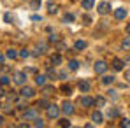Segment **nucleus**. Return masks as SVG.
Wrapping results in <instances>:
<instances>
[{"label": "nucleus", "mask_w": 130, "mask_h": 128, "mask_svg": "<svg viewBox=\"0 0 130 128\" xmlns=\"http://www.w3.org/2000/svg\"><path fill=\"white\" fill-rule=\"evenodd\" d=\"M60 112H62V109L58 105H55V104H49V105L46 107V114H47L49 119H56L60 116Z\"/></svg>", "instance_id": "1"}, {"label": "nucleus", "mask_w": 130, "mask_h": 128, "mask_svg": "<svg viewBox=\"0 0 130 128\" xmlns=\"http://www.w3.org/2000/svg\"><path fill=\"white\" fill-rule=\"evenodd\" d=\"M20 95H21V98H32V97L35 95V89H34V88H30V86H25V84H23Z\"/></svg>", "instance_id": "2"}, {"label": "nucleus", "mask_w": 130, "mask_h": 128, "mask_svg": "<svg viewBox=\"0 0 130 128\" xmlns=\"http://www.w3.org/2000/svg\"><path fill=\"white\" fill-rule=\"evenodd\" d=\"M35 118H39V112H37V107H32L28 111H25V119L26 121H34Z\"/></svg>", "instance_id": "3"}, {"label": "nucleus", "mask_w": 130, "mask_h": 128, "mask_svg": "<svg viewBox=\"0 0 130 128\" xmlns=\"http://www.w3.org/2000/svg\"><path fill=\"white\" fill-rule=\"evenodd\" d=\"M60 109H62V112H63L65 116H72V114H74V105H72L70 102H63Z\"/></svg>", "instance_id": "4"}, {"label": "nucleus", "mask_w": 130, "mask_h": 128, "mask_svg": "<svg viewBox=\"0 0 130 128\" xmlns=\"http://www.w3.org/2000/svg\"><path fill=\"white\" fill-rule=\"evenodd\" d=\"M14 83L20 84V86L25 84V83H26V72H16V74H14Z\"/></svg>", "instance_id": "5"}, {"label": "nucleus", "mask_w": 130, "mask_h": 128, "mask_svg": "<svg viewBox=\"0 0 130 128\" xmlns=\"http://www.w3.org/2000/svg\"><path fill=\"white\" fill-rule=\"evenodd\" d=\"M97 11H99V14H107L109 11H111V4L109 2H100L97 5Z\"/></svg>", "instance_id": "6"}, {"label": "nucleus", "mask_w": 130, "mask_h": 128, "mask_svg": "<svg viewBox=\"0 0 130 128\" xmlns=\"http://www.w3.org/2000/svg\"><path fill=\"white\" fill-rule=\"evenodd\" d=\"M106 70H107V63H106V62L99 60V62L95 63V72H97V74H106Z\"/></svg>", "instance_id": "7"}, {"label": "nucleus", "mask_w": 130, "mask_h": 128, "mask_svg": "<svg viewBox=\"0 0 130 128\" xmlns=\"http://www.w3.org/2000/svg\"><path fill=\"white\" fill-rule=\"evenodd\" d=\"M127 14H128V11L123 9V7H118V9L114 11V18H116V20H125Z\"/></svg>", "instance_id": "8"}, {"label": "nucleus", "mask_w": 130, "mask_h": 128, "mask_svg": "<svg viewBox=\"0 0 130 128\" xmlns=\"http://www.w3.org/2000/svg\"><path fill=\"white\" fill-rule=\"evenodd\" d=\"M123 65H125V62H123V60H120V58H114V60H112V63H111V67H112V70L120 72V70H123Z\"/></svg>", "instance_id": "9"}, {"label": "nucleus", "mask_w": 130, "mask_h": 128, "mask_svg": "<svg viewBox=\"0 0 130 128\" xmlns=\"http://www.w3.org/2000/svg\"><path fill=\"white\" fill-rule=\"evenodd\" d=\"M46 81H47V76H44V74H35V84L37 86H46Z\"/></svg>", "instance_id": "10"}, {"label": "nucleus", "mask_w": 130, "mask_h": 128, "mask_svg": "<svg viewBox=\"0 0 130 128\" xmlns=\"http://www.w3.org/2000/svg\"><path fill=\"white\" fill-rule=\"evenodd\" d=\"M20 56V53L14 49V47H9L7 51H5V58H9V60H16Z\"/></svg>", "instance_id": "11"}, {"label": "nucleus", "mask_w": 130, "mask_h": 128, "mask_svg": "<svg viewBox=\"0 0 130 128\" xmlns=\"http://www.w3.org/2000/svg\"><path fill=\"white\" fill-rule=\"evenodd\" d=\"M91 119H93V123H95V125H100V123L104 121V116H102V112H100V111H95V112L91 114Z\"/></svg>", "instance_id": "12"}, {"label": "nucleus", "mask_w": 130, "mask_h": 128, "mask_svg": "<svg viewBox=\"0 0 130 128\" xmlns=\"http://www.w3.org/2000/svg\"><path fill=\"white\" fill-rule=\"evenodd\" d=\"M77 88H79V89H81L83 93H88V91H90V88H91V84L88 83L86 79H83V81H79V84H77Z\"/></svg>", "instance_id": "13"}, {"label": "nucleus", "mask_w": 130, "mask_h": 128, "mask_svg": "<svg viewBox=\"0 0 130 128\" xmlns=\"http://www.w3.org/2000/svg\"><path fill=\"white\" fill-rule=\"evenodd\" d=\"M46 76H47V79H56V77H58V72H56L51 65H47V72H46Z\"/></svg>", "instance_id": "14"}, {"label": "nucleus", "mask_w": 130, "mask_h": 128, "mask_svg": "<svg viewBox=\"0 0 130 128\" xmlns=\"http://www.w3.org/2000/svg\"><path fill=\"white\" fill-rule=\"evenodd\" d=\"M93 104H95V100L90 98V97H83V98H81V105L83 107H91Z\"/></svg>", "instance_id": "15"}, {"label": "nucleus", "mask_w": 130, "mask_h": 128, "mask_svg": "<svg viewBox=\"0 0 130 128\" xmlns=\"http://www.w3.org/2000/svg\"><path fill=\"white\" fill-rule=\"evenodd\" d=\"M55 93V86H42V95L44 97H51Z\"/></svg>", "instance_id": "16"}, {"label": "nucleus", "mask_w": 130, "mask_h": 128, "mask_svg": "<svg viewBox=\"0 0 130 128\" xmlns=\"http://www.w3.org/2000/svg\"><path fill=\"white\" fill-rule=\"evenodd\" d=\"M60 91H62V95H72V88L67 83H63V84L60 86Z\"/></svg>", "instance_id": "17"}, {"label": "nucleus", "mask_w": 130, "mask_h": 128, "mask_svg": "<svg viewBox=\"0 0 130 128\" xmlns=\"http://www.w3.org/2000/svg\"><path fill=\"white\" fill-rule=\"evenodd\" d=\"M74 49H76V51L86 49V42H85V41H76V42H74Z\"/></svg>", "instance_id": "18"}, {"label": "nucleus", "mask_w": 130, "mask_h": 128, "mask_svg": "<svg viewBox=\"0 0 130 128\" xmlns=\"http://www.w3.org/2000/svg\"><path fill=\"white\" fill-rule=\"evenodd\" d=\"M47 12H49V14H56V12H58V7H56L53 2H47Z\"/></svg>", "instance_id": "19"}, {"label": "nucleus", "mask_w": 130, "mask_h": 128, "mask_svg": "<svg viewBox=\"0 0 130 128\" xmlns=\"http://www.w3.org/2000/svg\"><path fill=\"white\" fill-rule=\"evenodd\" d=\"M112 83H114V76H104L102 77V84L109 86V84H112Z\"/></svg>", "instance_id": "20"}, {"label": "nucleus", "mask_w": 130, "mask_h": 128, "mask_svg": "<svg viewBox=\"0 0 130 128\" xmlns=\"http://www.w3.org/2000/svg\"><path fill=\"white\" fill-rule=\"evenodd\" d=\"M51 63H55V65H60V63H62V54H60V53L53 54V56H51Z\"/></svg>", "instance_id": "21"}, {"label": "nucleus", "mask_w": 130, "mask_h": 128, "mask_svg": "<svg viewBox=\"0 0 130 128\" xmlns=\"http://www.w3.org/2000/svg\"><path fill=\"white\" fill-rule=\"evenodd\" d=\"M107 116H109V118H118V116H120V111L114 109V107H111V109L107 111Z\"/></svg>", "instance_id": "22"}, {"label": "nucleus", "mask_w": 130, "mask_h": 128, "mask_svg": "<svg viewBox=\"0 0 130 128\" xmlns=\"http://www.w3.org/2000/svg\"><path fill=\"white\" fill-rule=\"evenodd\" d=\"M11 84V77L9 76H2L0 77V86H9Z\"/></svg>", "instance_id": "23"}, {"label": "nucleus", "mask_w": 130, "mask_h": 128, "mask_svg": "<svg viewBox=\"0 0 130 128\" xmlns=\"http://www.w3.org/2000/svg\"><path fill=\"white\" fill-rule=\"evenodd\" d=\"M69 68L70 70H77L79 68V62L77 60H69Z\"/></svg>", "instance_id": "24"}, {"label": "nucleus", "mask_w": 130, "mask_h": 128, "mask_svg": "<svg viewBox=\"0 0 130 128\" xmlns=\"http://www.w3.org/2000/svg\"><path fill=\"white\" fill-rule=\"evenodd\" d=\"M93 5H95V2L93 0H83V9H93Z\"/></svg>", "instance_id": "25"}, {"label": "nucleus", "mask_w": 130, "mask_h": 128, "mask_svg": "<svg viewBox=\"0 0 130 128\" xmlns=\"http://www.w3.org/2000/svg\"><path fill=\"white\" fill-rule=\"evenodd\" d=\"M95 105L97 107H104L106 105V98H104V97H97V98H95Z\"/></svg>", "instance_id": "26"}, {"label": "nucleus", "mask_w": 130, "mask_h": 128, "mask_svg": "<svg viewBox=\"0 0 130 128\" xmlns=\"http://www.w3.org/2000/svg\"><path fill=\"white\" fill-rule=\"evenodd\" d=\"M58 126H62V128H69V126H70V121H69L67 118H63V119H60V121H58Z\"/></svg>", "instance_id": "27"}, {"label": "nucleus", "mask_w": 130, "mask_h": 128, "mask_svg": "<svg viewBox=\"0 0 130 128\" xmlns=\"http://www.w3.org/2000/svg\"><path fill=\"white\" fill-rule=\"evenodd\" d=\"M32 126H37V128L41 126V128H42L44 126V121L41 119V118H35V119H34V123H32Z\"/></svg>", "instance_id": "28"}, {"label": "nucleus", "mask_w": 130, "mask_h": 128, "mask_svg": "<svg viewBox=\"0 0 130 128\" xmlns=\"http://www.w3.org/2000/svg\"><path fill=\"white\" fill-rule=\"evenodd\" d=\"M121 47H123V49H130V35L123 39V42H121Z\"/></svg>", "instance_id": "29"}, {"label": "nucleus", "mask_w": 130, "mask_h": 128, "mask_svg": "<svg viewBox=\"0 0 130 128\" xmlns=\"http://www.w3.org/2000/svg\"><path fill=\"white\" fill-rule=\"evenodd\" d=\"M74 21V14H70V12H67L63 16V23H72Z\"/></svg>", "instance_id": "30"}, {"label": "nucleus", "mask_w": 130, "mask_h": 128, "mask_svg": "<svg viewBox=\"0 0 130 128\" xmlns=\"http://www.w3.org/2000/svg\"><path fill=\"white\" fill-rule=\"evenodd\" d=\"M30 54H32V53H30L28 49H21V51H20V58H25V60H26Z\"/></svg>", "instance_id": "31"}, {"label": "nucleus", "mask_w": 130, "mask_h": 128, "mask_svg": "<svg viewBox=\"0 0 130 128\" xmlns=\"http://www.w3.org/2000/svg\"><path fill=\"white\" fill-rule=\"evenodd\" d=\"M49 105V102H47V97H44L42 100H39V104H37V107H47Z\"/></svg>", "instance_id": "32"}, {"label": "nucleus", "mask_w": 130, "mask_h": 128, "mask_svg": "<svg viewBox=\"0 0 130 128\" xmlns=\"http://www.w3.org/2000/svg\"><path fill=\"white\" fill-rule=\"evenodd\" d=\"M4 21L5 23H12V14H11V12H5V14H4Z\"/></svg>", "instance_id": "33"}, {"label": "nucleus", "mask_w": 130, "mask_h": 128, "mask_svg": "<svg viewBox=\"0 0 130 128\" xmlns=\"http://www.w3.org/2000/svg\"><path fill=\"white\" fill-rule=\"evenodd\" d=\"M30 5H32V9H37V7H41V0H34Z\"/></svg>", "instance_id": "34"}, {"label": "nucleus", "mask_w": 130, "mask_h": 128, "mask_svg": "<svg viewBox=\"0 0 130 128\" xmlns=\"http://www.w3.org/2000/svg\"><path fill=\"white\" fill-rule=\"evenodd\" d=\"M42 53H44L42 49H41V47H37V49H34V53H32V54H34V56H41Z\"/></svg>", "instance_id": "35"}, {"label": "nucleus", "mask_w": 130, "mask_h": 128, "mask_svg": "<svg viewBox=\"0 0 130 128\" xmlns=\"http://www.w3.org/2000/svg\"><path fill=\"white\" fill-rule=\"evenodd\" d=\"M4 112H5V114H12V107L11 105H4Z\"/></svg>", "instance_id": "36"}, {"label": "nucleus", "mask_w": 130, "mask_h": 128, "mask_svg": "<svg viewBox=\"0 0 130 128\" xmlns=\"http://www.w3.org/2000/svg\"><path fill=\"white\" fill-rule=\"evenodd\" d=\"M120 126H127V128H130V119H123V121L120 123Z\"/></svg>", "instance_id": "37"}, {"label": "nucleus", "mask_w": 130, "mask_h": 128, "mask_svg": "<svg viewBox=\"0 0 130 128\" xmlns=\"http://www.w3.org/2000/svg\"><path fill=\"white\" fill-rule=\"evenodd\" d=\"M83 21H85V25H90V23H91V18H90V16H83Z\"/></svg>", "instance_id": "38"}, {"label": "nucleus", "mask_w": 130, "mask_h": 128, "mask_svg": "<svg viewBox=\"0 0 130 128\" xmlns=\"http://www.w3.org/2000/svg\"><path fill=\"white\" fill-rule=\"evenodd\" d=\"M125 81L130 83V68H128V70H125Z\"/></svg>", "instance_id": "39"}, {"label": "nucleus", "mask_w": 130, "mask_h": 128, "mask_svg": "<svg viewBox=\"0 0 130 128\" xmlns=\"http://www.w3.org/2000/svg\"><path fill=\"white\" fill-rule=\"evenodd\" d=\"M58 77H60V79H67V72H63V70L58 72Z\"/></svg>", "instance_id": "40"}, {"label": "nucleus", "mask_w": 130, "mask_h": 128, "mask_svg": "<svg viewBox=\"0 0 130 128\" xmlns=\"http://www.w3.org/2000/svg\"><path fill=\"white\" fill-rule=\"evenodd\" d=\"M32 20H34V21H41V20H42V16H39V14H34V16H32Z\"/></svg>", "instance_id": "41"}, {"label": "nucleus", "mask_w": 130, "mask_h": 128, "mask_svg": "<svg viewBox=\"0 0 130 128\" xmlns=\"http://www.w3.org/2000/svg\"><path fill=\"white\" fill-rule=\"evenodd\" d=\"M25 72H26V74H37V68L32 67V68H28V70H25Z\"/></svg>", "instance_id": "42"}, {"label": "nucleus", "mask_w": 130, "mask_h": 128, "mask_svg": "<svg viewBox=\"0 0 130 128\" xmlns=\"http://www.w3.org/2000/svg\"><path fill=\"white\" fill-rule=\"evenodd\" d=\"M49 41H51V42H58V37H56V35H51Z\"/></svg>", "instance_id": "43"}, {"label": "nucleus", "mask_w": 130, "mask_h": 128, "mask_svg": "<svg viewBox=\"0 0 130 128\" xmlns=\"http://www.w3.org/2000/svg\"><path fill=\"white\" fill-rule=\"evenodd\" d=\"M2 97H5V89H4V86H0V98Z\"/></svg>", "instance_id": "44"}, {"label": "nucleus", "mask_w": 130, "mask_h": 128, "mask_svg": "<svg viewBox=\"0 0 130 128\" xmlns=\"http://www.w3.org/2000/svg\"><path fill=\"white\" fill-rule=\"evenodd\" d=\"M107 93H109V97H112V98H114V97H116V95H114V93H116V91H114V89H109Z\"/></svg>", "instance_id": "45"}, {"label": "nucleus", "mask_w": 130, "mask_h": 128, "mask_svg": "<svg viewBox=\"0 0 130 128\" xmlns=\"http://www.w3.org/2000/svg\"><path fill=\"white\" fill-rule=\"evenodd\" d=\"M4 60H5V54H4V53H0V65L4 63Z\"/></svg>", "instance_id": "46"}, {"label": "nucleus", "mask_w": 130, "mask_h": 128, "mask_svg": "<svg viewBox=\"0 0 130 128\" xmlns=\"http://www.w3.org/2000/svg\"><path fill=\"white\" fill-rule=\"evenodd\" d=\"M125 30H127V33H128V35H130V23H128V25H127V28H125Z\"/></svg>", "instance_id": "47"}, {"label": "nucleus", "mask_w": 130, "mask_h": 128, "mask_svg": "<svg viewBox=\"0 0 130 128\" xmlns=\"http://www.w3.org/2000/svg\"><path fill=\"white\" fill-rule=\"evenodd\" d=\"M4 125V116H0V126Z\"/></svg>", "instance_id": "48"}, {"label": "nucleus", "mask_w": 130, "mask_h": 128, "mask_svg": "<svg viewBox=\"0 0 130 128\" xmlns=\"http://www.w3.org/2000/svg\"><path fill=\"white\" fill-rule=\"evenodd\" d=\"M2 107H4V105H2V104H0V109H2Z\"/></svg>", "instance_id": "49"}]
</instances>
